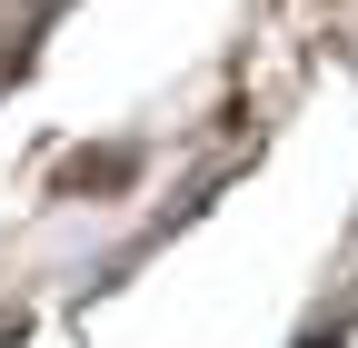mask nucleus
I'll return each instance as SVG.
<instances>
[{
  "mask_svg": "<svg viewBox=\"0 0 358 348\" xmlns=\"http://www.w3.org/2000/svg\"><path fill=\"white\" fill-rule=\"evenodd\" d=\"M129 180V159L120 150H90V159H70V189H120Z\"/></svg>",
  "mask_w": 358,
  "mask_h": 348,
  "instance_id": "nucleus-1",
  "label": "nucleus"
}]
</instances>
